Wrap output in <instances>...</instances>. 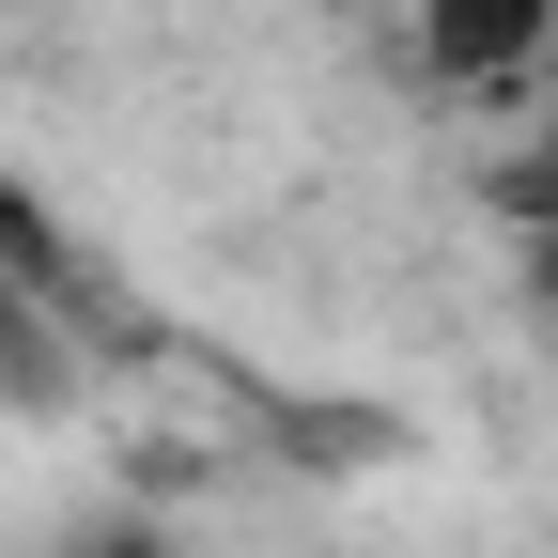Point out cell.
Wrapping results in <instances>:
<instances>
[{"instance_id": "6da1fadb", "label": "cell", "mask_w": 558, "mask_h": 558, "mask_svg": "<svg viewBox=\"0 0 558 558\" xmlns=\"http://www.w3.org/2000/svg\"><path fill=\"white\" fill-rule=\"evenodd\" d=\"M558 47V0H418V62L435 78H527V62Z\"/></svg>"}, {"instance_id": "7a4b0ae2", "label": "cell", "mask_w": 558, "mask_h": 558, "mask_svg": "<svg viewBox=\"0 0 558 558\" xmlns=\"http://www.w3.org/2000/svg\"><path fill=\"white\" fill-rule=\"evenodd\" d=\"M94 558H171V543H140V527H124V543H94Z\"/></svg>"}]
</instances>
